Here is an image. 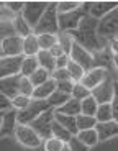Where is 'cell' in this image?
Segmentation results:
<instances>
[{
    "label": "cell",
    "mask_w": 118,
    "mask_h": 151,
    "mask_svg": "<svg viewBox=\"0 0 118 151\" xmlns=\"http://www.w3.org/2000/svg\"><path fill=\"white\" fill-rule=\"evenodd\" d=\"M69 63H71V56L64 54V56H61V58H57L56 59V68L57 69H66Z\"/></svg>",
    "instance_id": "cell-47"
},
{
    "label": "cell",
    "mask_w": 118,
    "mask_h": 151,
    "mask_svg": "<svg viewBox=\"0 0 118 151\" xmlns=\"http://www.w3.org/2000/svg\"><path fill=\"white\" fill-rule=\"evenodd\" d=\"M115 87H117V81H115L113 69H112L107 79L103 81L97 89L92 91V95H94V99L99 102V105L112 104V100H113V97H115Z\"/></svg>",
    "instance_id": "cell-6"
},
{
    "label": "cell",
    "mask_w": 118,
    "mask_h": 151,
    "mask_svg": "<svg viewBox=\"0 0 118 151\" xmlns=\"http://www.w3.org/2000/svg\"><path fill=\"white\" fill-rule=\"evenodd\" d=\"M54 120H56L57 123H61L66 130H69L74 136H77V133H79V128H77V117H69V115H62V113L54 112Z\"/></svg>",
    "instance_id": "cell-20"
},
{
    "label": "cell",
    "mask_w": 118,
    "mask_h": 151,
    "mask_svg": "<svg viewBox=\"0 0 118 151\" xmlns=\"http://www.w3.org/2000/svg\"><path fill=\"white\" fill-rule=\"evenodd\" d=\"M108 74H110V71H107V69H103V68H94L92 71L85 72L84 79L80 81V84H84L87 89L94 91V89H97V87H99L103 81L107 79Z\"/></svg>",
    "instance_id": "cell-14"
},
{
    "label": "cell",
    "mask_w": 118,
    "mask_h": 151,
    "mask_svg": "<svg viewBox=\"0 0 118 151\" xmlns=\"http://www.w3.org/2000/svg\"><path fill=\"white\" fill-rule=\"evenodd\" d=\"M66 146V143L56 140V138H49V140L44 141V150L46 151H62Z\"/></svg>",
    "instance_id": "cell-39"
},
{
    "label": "cell",
    "mask_w": 118,
    "mask_h": 151,
    "mask_svg": "<svg viewBox=\"0 0 118 151\" xmlns=\"http://www.w3.org/2000/svg\"><path fill=\"white\" fill-rule=\"evenodd\" d=\"M97 110H99V102H97L94 95L85 100H82V115H87V117H95Z\"/></svg>",
    "instance_id": "cell-31"
},
{
    "label": "cell",
    "mask_w": 118,
    "mask_h": 151,
    "mask_svg": "<svg viewBox=\"0 0 118 151\" xmlns=\"http://www.w3.org/2000/svg\"><path fill=\"white\" fill-rule=\"evenodd\" d=\"M84 2H76V0H67V2H57V13L64 15V13H71V12L80 8V5Z\"/></svg>",
    "instance_id": "cell-35"
},
{
    "label": "cell",
    "mask_w": 118,
    "mask_h": 151,
    "mask_svg": "<svg viewBox=\"0 0 118 151\" xmlns=\"http://www.w3.org/2000/svg\"><path fill=\"white\" fill-rule=\"evenodd\" d=\"M112 53H113V54H118V40L112 41Z\"/></svg>",
    "instance_id": "cell-48"
},
{
    "label": "cell",
    "mask_w": 118,
    "mask_h": 151,
    "mask_svg": "<svg viewBox=\"0 0 118 151\" xmlns=\"http://www.w3.org/2000/svg\"><path fill=\"white\" fill-rule=\"evenodd\" d=\"M89 15V2H84L80 5V8L71 12V13H64V15H59V30L66 31V33H71V31H76L80 27V23L85 17Z\"/></svg>",
    "instance_id": "cell-3"
},
{
    "label": "cell",
    "mask_w": 118,
    "mask_h": 151,
    "mask_svg": "<svg viewBox=\"0 0 118 151\" xmlns=\"http://www.w3.org/2000/svg\"><path fill=\"white\" fill-rule=\"evenodd\" d=\"M51 2H26L25 8H23L21 15L23 18L28 22L31 28H34L39 23V20L43 18V15L46 13L48 7H49Z\"/></svg>",
    "instance_id": "cell-7"
},
{
    "label": "cell",
    "mask_w": 118,
    "mask_h": 151,
    "mask_svg": "<svg viewBox=\"0 0 118 151\" xmlns=\"http://www.w3.org/2000/svg\"><path fill=\"white\" fill-rule=\"evenodd\" d=\"M23 76H13L7 79H0V94H4L8 99H16L20 95V84H21Z\"/></svg>",
    "instance_id": "cell-16"
},
{
    "label": "cell",
    "mask_w": 118,
    "mask_h": 151,
    "mask_svg": "<svg viewBox=\"0 0 118 151\" xmlns=\"http://www.w3.org/2000/svg\"><path fill=\"white\" fill-rule=\"evenodd\" d=\"M31 100H33V99L25 97V95H18L16 99H13V107H15L18 112H20V110H25V109H28V107H30Z\"/></svg>",
    "instance_id": "cell-40"
},
{
    "label": "cell",
    "mask_w": 118,
    "mask_h": 151,
    "mask_svg": "<svg viewBox=\"0 0 118 151\" xmlns=\"http://www.w3.org/2000/svg\"><path fill=\"white\" fill-rule=\"evenodd\" d=\"M113 68L118 71V54H113Z\"/></svg>",
    "instance_id": "cell-49"
},
{
    "label": "cell",
    "mask_w": 118,
    "mask_h": 151,
    "mask_svg": "<svg viewBox=\"0 0 118 151\" xmlns=\"http://www.w3.org/2000/svg\"><path fill=\"white\" fill-rule=\"evenodd\" d=\"M34 94V86L31 84L30 77H21V84H20V95H25V97L33 99Z\"/></svg>",
    "instance_id": "cell-38"
},
{
    "label": "cell",
    "mask_w": 118,
    "mask_h": 151,
    "mask_svg": "<svg viewBox=\"0 0 118 151\" xmlns=\"http://www.w3.org/2000/svg\"><path fill=\"white\" fill-rule=\"evenodd\" d=\"M118 8V2H89V17L95 20H102L103 17H107L108 13Z\"/></svg>",
    "instance_id": "cell-15"
},
{
    "label": "cell",
    "mask_w": 118,
    "mask_h": 151,
    "mask_svg": "<svg viewBox=\"0 0 118 151\" xmlns=\"http://www.w3.org/2000/svg\"><path fill=\"white\" fill-rule=\"evenodd\" d=\"M38 63H39V68L46 69L48 72H51L53 74L54 71H56V58L53 56V54L49 53V51H39L38 53Z\"/></svg>",
    "instance_id": "cell-22"
},
{
    "label": "cell",
    "mask_w": 118,
    "mask_h": 151,
    "mask_svg": "<svg viewBox=\"0 0 118 151\" xmlns=\"http://www.w3.org/2000/svg\"><path fill=\"white\" fill-rule=\"evenodd\" d=\"M97 122L99 123H105V122H113V109H112V104H103V105H99V110H97L95 115Z\"/></svg>",
    "instance_id": "cell-28"
},
{
    "label": "cell",
    "mask_w": 118,
    "mask_h": 151,
    "mask_svg": "<svg viewBox=\"0 0 118 151\" xmlns=\"http://www.w3.org/2000/svg\"><path fill=\"white\" fill-rule=\"evenodd\" d=\"M48 110H53L48 104V100H31L30 107L25 110L18 112V123L20 125H31L38 117H41L43 113H46Z\"/></svg>",
    "instance_id": "cell-5"
},
{
    "label": "cell",
    "mask_w": 118,
    "mask_h": 151,
    "mask_svg": "<svg viewBox=\"0 0 118 151\" xmlns=\"http://www.w3.org/2000/svg\"><path fill=\"white\" fill-rule=\"evenodd\" d=\"M23 59H25V56L0 58V79H7V77H13V76L21 74Z\"/></svg>",
    "instance_id": "cell-9"
},
{
    "label": "cell",
    "mask_w": 118,
    "mask_h": 151,
    "mask_svg": "<svg viewBox=\"0 0 118 151\" xmlns=\"http://www.w3.org/2000/svg\"><path fill=\"white\" fill-rule=\"evenodd\" d=\"M59 13H57V2H51L46 13L39 23L33 28V35H57L59 33Z\"/></svg>",
    "instance_id": "cell-2"
},
{
    "label": "cell",
    "mask_w": 118,
    "mask_h": 151,
    "mask_svg": "<svg viewBox=\"0 0 118 151\" xmlns=\"http://www.w3.org/2000/svg\"><path fill=\"white\" fill-rule=\"evenodd\" d=\"M16 140H18L20 145L26 148H39L41 146V138L33 128H31L30 125H20L18 128H16Z\"/></svg>",
    "instance_id": "cell-10"
},
{
    "label": "cell",
    "mask_w": 118,
    "mask_h": 151,
    "mask_svg": "<svg viewBox=\"0 0 118 151\" xmlns=\"http://www.w3.org/2000/svg\"><path fill=\"white\" fill-rule=\"evenodd\" d=\"M67 146H69V150H71V151H90V148H89L87 145L82 143L77 136H72V140L67 143Z\"/></svg>",
    "instance_id": "cell-41"
},
{
    "label": "cell",
    "mask_w": 118,
    "mask_h": 151,
    "mask_svg": "<svg viewBox=\"0 0 118 151\" xmlns=\"http://www.w3.org/2000/svg\"><path fill=\"white\" fill-rule=\"evenodd\" d=\"M56 91H57V82L51 77L46 84H43V86H39V87L34 89L33 99L34 100H48Z\"/></svg>",
    "instance_id": "cell-18"
},
{
    "label": "cell",
    "mask_w": 118,
    "mask_h": 151,
    "mask_svg": "<svg viewBox=\"0 0 118 151\" xmlns=\"http://www.w3.org/2000/svg\"><path fill=\"white\" fill-rule=\"evenodd\" d=\"M39 69V63H38V58L33 56V58H26L23 59V68H21V76L23 77H31L34 72Z\"/></svg>",
    "instance_id": "cell-24"
},
{
    "label": "cell",
    "mask_w": 118,
    "mask_h": 151,
    "mask_svg": "<svg viewBox=\"0 0 118 151\" xmlns=\"http://www.w3.org/2000/svg\"><path fill=\"white\" fill-rule=\"evenodd\" d=\"M115 72H117V69H113V76H115ZM112 109H113V118L118 123V81H117V87H115V97L112 100Z\"/></svg>",
    "instance_id": "cell-45"
},
{
    "label": "cell",
    "mask_w": 118,
    "mask_h": 151,
    "mask_svg": "<svg viewBox=\"0 0 118 151\" xmlns=\"http://www.w3.org/2000/svg\"><path fill=\"white\" fill-rule=\"evenodd\" d=\"M23 45H25V38L21 36H11L8 40L2 41L0 46V58H16V56H23Z\"/></svg>",
    "instance_id": "cell-12"
},
{
    "label": "cell",
    "mask_w": 118,
    "mask_h": 151,
    "mask_svg": "<svg viewBox=\"0 0 118 151\" xmlns=\"http://www.w3.org/2000/svg\"><path fill=\"white\" fill-rule=\"evenodd\" d=\"M57 43H59V46L64 49V53L71 56V51H72L74 45H76L72 35L66 33V31H59V33H57Z\"/></svg>",
    "instance_id": "cell-27"
},
{
    "label": "cell",
    "mask_w": 118,
    "mask_h": 151,
    "mask_svg": "<svg viewBox=\"0 0 118 151\" xmlns=\"http://www.w3.org/2000/svg\"><path fill=\"white\" fill-rule=\"evenodd\" d=\"M72 136L74 135L69 132V130H66L61 123H57V122L54 120V125H53V138H56V140H59V141H62V143L67 145L69 141L72 140Z\"/></svg>",
    "instance_id": "cell-25"
},
{
    "label": "cell",
    "mask_w": 118,
    "mask_h": 151,
    "mask_svg": "<svg viewBox=\"0 0 118 151\" xmlns=\"http://www.w3.org/2000/svg\"><path fill=\"white\" fill-rule=\"evenodd\" d=\"M11 36H16V30L13 22H0V40H8Z\"/></svg>",
    "instance_id": "cell-37"
},
{
    "label": "cell",
    "mask_w": 118,
    "mask_h": 151,
    "mask_svg": "<svg viewBox=\"0 0 118 151\" xmlns=\"http://www.w3.org/2000/svg\"><path fill=\"white\" fill-rule=\"evenodd\" d=\"M99 141H108L115 136H118V123L117 122H105V123H97L95 127Z\"/></svg>",
    "instance_id": "cell-17"
},
{
    "label": "cell",
    "mask_w": 118,
    "mask_h": 151,
    "mask_svg": "<svg viewBox=\"0 0 118 151\" xmlns=\"http://www.w3.org/2000/svg\"><path fill=\"white\" fill-rule=\"evenodd\" d=\"M13 109H15V107H13V100L5 97L4 94H0V113H7Z\"/></svg>",
    "instance_id": "cell-43"
},
{
    "label": "cell",
    "mask_w": 118,
    "mask_h": 151,
    "mask_svg": "<svg viewBox=\"0 0 118 151\" xmlns=\"http://www.w3.org/2000/svg\"><path fill=\"white\" fill-rule=\"evenodd\" d=\"M71 99H72V95H69V94H64V92L56 91L49 99H48V104H49V107H51L53 110H57V109H61V107H64L66 104H67L69 100H71Z\"/></svg>",
    "instance_id": "cell-23"
},
{
    "label": "cell",
    "mask_w": 118,
    "mask_h": 151,
    "mask_svg": "<svg viewBox=\"0 0 118 151\" xmlns=\"http://www.w3.org/2000/svg\"><path fill=\"white\" fill-rule=\"evenodd\" d=\"M74 41L77 45H80L82 48H85L87 51H90L92 54L100 53L107 48V43L103 41L99 36V20L92 18V17H85L80 23V27L76 31H71Z\"/></svg>",
    "instance_id": "cell-1"
},
{
    "label": "cell",
    "mask_w": 118,
    "mask_h": 151,
    "mask_svg": "<svg viewBox=\"0 0 118 151\" xmlns=\"http://www.w3.org/2000/svg\"><path fill=\"white\" fill-rule=\"evenodd\" d=\"M54 112H56V113H62V115H69V117H79L80 113H82V102L72 97L64 107L54 110Z\"/></svg>",
    "instance_id": "cell-19"
},
{
    "label": "cell",
    "mask_w": 118,
    "mask_h": 151,
    "mask_svg": "<svg viewBox=\"0 0 118 151\" xmlns=\"http://www.w3.org/2000/svg\"><path fill=\"white\" fill-rule=\"evenodd\" d=\"M2 123H0V136H10L15 135L16 128L20 127L18 123V110L13 109L7 113H0Z\"/></svg>",
    "instance_id": "cell-13"
},
{
    "label": "cell",
    "mask_w": 118,
    "mask_h": 151,
    "mask_svg": "<svg viewBox=\"0 0 118 151\" xmlns=\"http://www.w3.org/2000/svg\"><path fill=\"white\" fill-rule=\"evenodd\" d=\"M67 72L71 74V79L74 81V82H80V81L84 79V76H85V71L82 68H80L77 63H74L72 59H71V63L67 64Z\"/></svg>",
    "instance_id": "cell-34"
},
{
    "label": "cell",
    "mask_w": 118,
    "mask_h": 151,
    "mask_svg": "<svg viewBox=\"0 0 118 151\" xmlns=\"http://www.w3.org/2000/svg\"><path fill=\"white\" fill-rule=\"evenodd\" d=\"M71 59L74 63H77L85 72L92 71V69L95 68V58H94V54L90 51H87L85 48H82L80 45H77V43L74 45L72 51H71Z\"/></svg>",
    "instance_id": "cell-11"
},
{
    "label": "cell",
    "mask_w": 118,
    "mask_h": 151,
    "mask_svg": "<svg viewBox=\"0 0 118 151\" xmlns=\"http://www.w3.org/2000/svg\"><path fill=\"white\" fill-rule=\"evenodd\" d=\"M13 25H15V30H16V35L21 38H28L30 35H33V28L28 25V22L25 18H23V15H18L15 18V22H13Z\"/></svg>",
    "instance_id": "cell-26"
},
{
    "label": "cell",
    "mask_w": 118,
    "mask_h": 151,
    "mask_svg": "<svg viewBox=\"0 0 118 151\" xmlns=\"http://www.w3.org/2000/svg\"><path fill=\"white\" fill-rule=\"evenodd\" d=\"M77 138L84 145H87L89 148L95 146L99 143V135H97V130H87V132H79L77 133Z\"/></svg>",
    "instance_id": "cell-30"
},
{
    "label": "cell",
    "mask_w": 118,
    "mask_h": 151,
    "mask_svg": "<svg viewBox=\"0 0 118 151\" xmlns=\"http://www.w3.org/2000/svg\"><path fill=\"white\" fill-rule=\"evenodd\" d=\"M53 125H54V110H48L46 113H43L41 117L36 118L30 127L38 133L41 140L46 141L49 138H53Z\"/></svg>",
    "instance_id": "cell-8"
},
{
    "label": "cell",
    "mask_w": 118,
    "mask_h": 151,
    "mask_svg": "<svg viewBox=\"0 0 118 151\" xmlns=\"http://www.w3.org/2000/svg\"><path fill=\"white\" fill-rule=\"evenodd\" d=\"M97 123H99V122H97L95 117H87V115H82V113L77 117V128H79V132L95 130Z\"/></svg>",
    "instance_id": "cell-29"
},
{
    "label": "cell",
    "mask_w": 118,
    "mask_h": 151,
    "mask_svg": "<svg viewBox=\"0 0 118 151\" xmlns=\"http://www.w3.org/2000/svg\"><path fill=\"white\" fill-rule=\"evenodd\" d=\"M25 4H26V2H20V0H18V2H4L5 7L10 8L15 15H21L23 8H25Z\"/></svg>",
    "instance_id": "cell-44"
},
{
    "label": "cell",
    "mask_w": 118,
    "mask_h": 151,
    "mask_svg": "<svg viewBox=\"0 0 118 151\" xmlns=\"http://www.w3.org/2000/svg\"><path fill=\"white\" fill-rule=\"evenodd\" d=\"M99 36L105 43L118 40V8L99 20Z\"/></svg>",
    "instance_id": "cell-4"
},
{
    "label": "cell",
    "mask_w": 118,
    "mask_h": 151,
    "mask_svg": "<svg viewBox=\"0 0 118 151\" xmlns=\"http://www.w3.org/2000/svg\"><path fill=\"white\" fill-rule=\"evenodd\" d=\"M49 79H51V72H48L46 69H43V68H39L38 71L30 77V81H31V84L34 86V89L39 87V86H43V84H46Z\"/></svg>",
    "instance_id": "cell-32"
},
{
    "label": "cell",
    "mask_w": 118,
    "mask_h": 151,
    "mask_svg": "<svg viewBox=\"0 0 118 151\" xmlns=\"http://www.w3.org/2000/svg\"><path fill=\"white\" fill-rule=\"evenodd\" d=\"M72 97L82 102V100H85V99L92 97V91H90V89H87L84 84L76 82V84H74V89H72Z\"/></svg>",
    "instance_id": "cell-36"
},
{
    "label": "cell",
    "mask_w": 118,
    "mask_h": 151,
    "mask_svg": "<svg viewBox=\"0 0 118 151\" xmlns=\"http://www.w3.org/2000/svg\"><path fill=\"white\" fill-rule=\"evenodd\" d=\"M74 84H76V82H72V81H66V82H57V91H59V92H64V94L72 95Z\"/></svg>",
    "instance_id": "cell-46"
},
{
    "label": "cell",
    "mask_w": 118,
    "mask_h": 151,
    "mask_svg": "<svg viewBox=\"0 0 118 151\" xmlns=\"http://www.w3.org/2000/svg\"><path fill=\"white\" fill-rule=\"evenodd\" d=\"M62 151H71V150H69V146L66 145V146H64V150H62Z\"/></svg>",
    "instance_id": "cell-50"
},
{
    "label": "cell",
    "mask_w": 118,
    "mask_h": 151,
    "mask_svg": "<svg viewBox=\"0 0 118 151\" xmlns=\"http://www.w3.org/2000/svg\"><path fill=\"white\" fill-rule=\"evenodd\" d=\"M51 77H53L56 82H66V81H72L71 79V74L67 72V69H56V71L51 74ZM74 82V81H72Z\"/></svg>",
    "instance_id": "cell-42"
},
{
    "label": "cell",
    "mask_w": 118,
    "mask_h": 151,
    "mask_svg": "<svg viewBox=\"0 0 118 151\" xmlns=\"http://www.w3.org/2000/svg\"><path fill=\"white\" fill-rule=\"evenodd\" d=\"M39 51H41V48H39L38 36H36V35H30L28 38H25V45H23V56H26V58L38 56Z\"/></svg>",
    "instance_id": "cell-21"
},
{
    "label": "cell",
    "mask_w": 118,
    "mask_h": 151,
    "mask_svg": "<svg viewBox=\"0 0 118 151\" xmlns=\"http://www.w3.org/2000/svg\"><path fill=\"white\" fill-rule=\"evenodd\" d=\"M38 43L41 51H51V48L57 45V35H39Z\"/></svg>",
    "instance_id": "cell-33"
}]
</instances>
